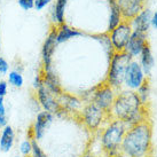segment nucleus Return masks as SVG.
Returning <instances> with one entry per match:
<instances>
[{"label":"nucleus","instance_id":"nucleus-1","mask_svg":"<svg viewBox=\"0 0 157 157\" xmlns=\"http://www.w3.org/2000/svg\"><path fill=\"white\" fill-rule=\"evenodd\" d=\"M151 125L144 119L128 127L122 142V154L127 157H147L151 150Z\"/></svg>","mask_w":157,"mask_h":157},{"label":"nucleus","instance_id":"nucleus-2","mask_svg":"<svg viewBox=\"0 0 157 157\" xmlns=\"http://www.w3.org/2000/svg\"><path fill=\"white\" fill-rule=\"evenodd\" d=\"M111 113L115 119H118L131 127L144 121V103L134 91H123L116 95Z\"/></svg>","mask_w":157,"mask_h":157},{"label":"nucleus","instance_id":"nucleus-3","mask_svg":"<svg viewBox=\"0 0 157 157\" xmlns=\"http://www.w3.org/2000/svg\"><path fill=\"white\" fill-rule=\"evenodd\" d=\"M127 131L126 124L115 119L105 127L101 134V146L109 157L122 154V142Z\"/></svg>","mask_w":157,"mask_h":157},{"label":"nucleus","instance_id":"nucleus-4","mask_svg":"<svg viewBox=\"0 0 157 157\" xmlns=\"http://www.w3.org/2000/svg\"><path fill=\"white\" fill-rule=\"evenodd\" d=\"M133 60V57L130 56L127 53H113L110 61L109 72L107 77V84L110 85L113 88H119L124 84L125 72L130 62Z\"/></svg>","mask_w":157,"mask_h":157},{"label":"nucleus","instance_id":"nucleus-5","mask_svg":"<svg viewBox=\"0 0 157 157\" xmlns=\"http://www.w3.org/2000/svg\"><path fill=\"white\" fill-rule=\"evenodd\" d=\"M132 32H133V29H132L130 21H123L113 31H110L109 40L111 43V46L113 47L115 53L124 52Z\"/></svg>","mask_w":157,"mask_h":157},{"label":"nucleus","instance_id":"nucleus-6","mask_svg":"<svg viewBox=\"0 0 157 157\" xmlns=\"http://www.w3.org/2000/svg\"><path fill=\"white\" fill-rule=\"evenodd\" d=\"M105 113H105L100 107H98L94 102L91 101L84 107L82 111V121L88 130L96 131L105 121Z\"/></svg>","mask_w":157,"mask_h":157},{"label":"nucleus","instance_id":"nucleus-7","mask_svg":"<svg viewBox=\"0 0 157 157\" xmlns=\"http://www.w3.org/2000/svg\"><path fill=\"white\" fill-rule=\"evenodd\" d=\"M36 93H37V98L40 105L44 108L45 111H48L53 115H60L61 113H63L57 96L49 91L44 85V83H41L36 88Z\"/></svg>","mask_w":157,"mask_h":157},{"label":"nucleus","instance_id":"nucleus-8","mask_svg":"<svg viewBox=\"0 0 157 157\" xmlns=\"http://www.w3.org/2000/svg\"><path fill=\"white\" fill-rule=\"evenodd\" d=\"M146 83V75L140 66V63L135 60H132L127 67L124 78V85L130 91H138Z\"/></svg>","mask_w":157,"mask_h":157},{"label":"nucleus","instance_id":"nucleus-9","mask_svg":"<svg viewBox=\"0 0 157 157\" xmlns=\"http://www.w3.org/2000/svg\"><path fill=\"white\" fill-rule=\"evenodd\" d=\"M115 99H116L115 88H113L107 83L99 86L92 94V102H94L98 107H100L105 113L111 111Z\"/></svg>","mask_w":157,"mask_h":157},{"label":"nucleus","instance_id":"nucleus-10","mask_svg":"<svg viewBox=\"0 0 157 157\" xmlns=\"http://www.w3.org/2000/svg\"><path fill=\"white\" fill-rule=\"evenodd\" d=\"M54 115L48 111H40L37 117H36L33 125L31 126L30 131H29V136L32 138L36 141H40L46 134V131L52 124Z\"/></svg>","mask_w":157,"mask_h":157},{"label":"nucleus","instance_id":"nucleus-11","mask_svg":"<svg viewBox=\"0 0 157 157\" xmlns=\"http://www.w3.org/2000/svg\"><path fill=\"white\" fill-rule=\"evenodd\" d=\"M56 33H57V28L53 26L51 31L48 32L47 37L44 41L43 48H41V60H43V67H51L52 66V60H53V54L55 52L57 41H56Z\"/></svg>","mask_w":157,"mask_h":157},{"label":"nucleus","instance_id":"nucleus-12","mask_svg":"<svg viewBox=\"0 0 157 157\" xmlns=\"http://www.w3.org/2000/svg\"><path fill=\"white\" fill-rule=\"evenodd\" d=\"M124 21H131L144 9V0H116Z\"/></svg>","mask_w":157,"mask_h":157},{"label":"nucleus","instance_id":"nucleus-13","mask_svg":"<svg viewBox=\"0 0 157 157\" xmlns=\"http://www.w3.org/2000/svg\"><path fill=\"white\" fill-rule=\"evenodd\" d=\"M147 44H148L147 33L139 32V31H133L131 37H130V39L127 41L126 46H125L124 52L127 53L130 56L134 59V57L140 56L142 49H144V46Z\"/></svg>","mask_w":157,"mask_h":157},{"label":"nucleus","instance_id":"nucleus-14","mask_svg":"<svg viewBox=\"0 0 157 157\" xmlns=\"http://www.w3.org/2000/svg\"><path fill=\"white\" fill-rule=\"evenodd\" d=\"M41 77H43V83L49 91L54 93L56 96H59L61 94L62 88L61 84H60V79L57 77V75L55 74V71L53 69V67H46L43 69L41 72Z\"/></svg>","mask_w":157,"mask_h":157},{"label":"nucleus","instance_id":"nucleus-15","mask_svg":"<svg viewBox=\"0 0 157 157\" xmlns=\"http://www.w3.org/2000/svg\"><path fill=\"white\" fill-rule=\"evenodd\" d=\"M151 16H153V13L148 8H144L142 12H140L133 20L130 21L133 31L147 33L151 26Z\"/></svg>","mask_w":157,"mask_h":157},{"label":"nucleus","instance_id":"nucleus-16","mask_svg":"<svg viewBox=\"0 0 157 157\" xmlns=\"http://www.w3.org/2000/svg\"><path fill=\"white\" fill-rule=\"evenodd\" d=\"M15 144V131L10 125H6L1 128L0 133V151L8 153L12 150Z\"/></svg>","mask_w":157,"mask_h":157},{"label":"nucleus","instance_id":"nucleus-17","mask_svg":"<svg viewBox=\"0 0 157 157\" xmlns=\"http://www.w3.org/2000/svg\"><path fill=\"white\" fill-rule=\"evenodd\" d=\"M84 33L82 31L77 30L75 28H71L70 25H68L67 23H63L61 25L57 26V33H56V41L57 44H62L66 43L68 40L76 38V37H80Z\"/></svg>","mask_w":157,"mask_h":157},{"label":"nucleus","instance_id":"nucleus-18","mask_svg":"<svg viewBox=\"0 0 157 157\" xmlns=\"http://www.w3.org/2000/svg\"><path fill=\"white\" fill-rule=\"evenodd\" d=\"M140 66L144 70L146 77L151 74V70L154 69L155 66V59H154L153 52L151 48L149 46V44H147L144 46V48L142 49V52L140 54Z\"/></svg>","mask_w":157,"mask_h":157},{"label":"nucleus","instance_id":"nucleus-19","mask_svg":"<svg viewBox=\"0 0 157 157\" xmlns=\"http://www.w3.org/2000/svg\"><path fill=\"white\" fill-rule=\"evenodd\" d=\"M57 99H59V102L61 105L63 113L64 111H67V113L75 111V110L78 109L80 105H82L79 99H77L76 96L71 95V94H68L66 92H62L61 94L57 96Z\"/></svg>","mask_w":157,"mask_h":157},{"label":"nucleus","instance_id":"nucleus-20","mask_svg":"<svg viewBox=\"0 0 157 157\" xmlns=\"http://www.w3.org/2000/svg\"><path fill=\"white\" fill-rule=\"evenodd\" d=\"M110 4V15L109 20H108V32L113 31L117 25L124 21L121 13V9L118 7L117 1L116 0H109Z\"/></svg>","mask_w":157,"mask_h":157},{"label":"nucleus","instance_id":"nucleus-21","mask_svg":"<svg viewBox=\"0 0 157 157\" xmlns=\"http://www.w3.org/2000/svg\"><path fill=\"white\" fill-rule=\"evenodd\" d=\"M68 0H56L54 10H53V18L54 22H56L59 25L64 23V14H66V7Z\"/></svg>","mask_w":157,"mask_h":157},{"label":"nucleus","instance_id":"nucleus-22","mask_svg":"<svg viewBox=\"0 0 157 157\" xmlns=\"http://www.w3.org/2000/svg\"><path fill=\"white\" fill-rule=\"evenodd\" d=\"M7 83L10 86H13V87L21 88L23 86V84H24V78H23L22 74L20 71H17V70H12V71H9L8 74V80H7Z\"/></svg>","mask_w":157,"mask_h":157},{"label":"nucleus","instance_id":"nucleus-23","mask_svg":"<svg viewBox=\"0 0 157 157\" xmlns=\"http://www.w3.org/2000/svg\"><path fill=\"white\" fill-rule=\"evenodd\" d=\"M20 153L22 157H30L31 151H32V138L28 135V138L21 141L20 144Z\"/></svg>","mask_w":157,"mask_h":157},{"label":"nucleus","instance_id":"nucleus-24","mask_svg":"<svg viewBox=\"0 0 157 157\" xmlns=\"http://www.w3.org/2000/svg\"><path fill=\"white\" fill-rule=\"evenodd\" d=\"M8 125V118H7V109L4 102V98H0V130Z\"/></svg>","mask_w":157,"mask_h":157},{"label":"nucleus","instance_id":"nucleus-25","mask_svg":"<svg viewBox=\"0 0 157 157\" xmlns=\"http://www.w3.org/2000/svg\"><path fill=\"white\" fill-rule=\"evenodd\" d=\"M30 157H48L44 153V150L40 148L38 141H36L33 139H32V151H31Z\"/></svg>","mask_w":157,"mask_h":157},{"label":"nucleus","instance_id":"nucleus-26","mask_svg":"<svg viewBox=\"0 0 157 157\" xmlns=\"http://www.w3.org/2000/svg\"><path fill=\"white\" fill-rule=\"evenodd\" d=\"M9 70V63L7 62L6 59L0 56V77H4L5 75L8 74Z\"/></svg>","mask_w":157,"mask_h":157},{"label":"nucleus","instance_id":"nucleus-27","mask_svg":"<svg viewBox=\"0 0 157 157\" xmlns=\"http://www.w3.org/2000/svg\"><path fill=\"white\" fill-rule=\"evenodd\" d=\"M20 7L24 10H30L35 8V0H17Z\"/></svg>","mask_w":157,"mask_h":157},{"label":"nucleus","instance_id":"nucleus-28","mask_svg":"<svg viewBox=\"0 0 157 157\" xmlns=\"http://www.w3.org/2000/svg\"><path fill=\"white\" fill-rule=\"evenodd\" d=\"M52 0H35V8L37 10H41L47 6Z\"/></svg>","mask_w":157,"mask_h":157},{"label":"nucleus","instance_id":"nucleus-29","mask_svg":"<svg viewBox=\"0 0 157 157\" xmlns=\"http://www.w3.org/2000/svg\"><path fill=\"white\" fill-rule=\"evenodd\" d=\"M8 92V83L6 80H0V98H5Z\"/></svg>","mask_w":157,"mask_h":157},{"label":"nucleus","instance_id":"nucleus-30","mask_svg":"<svg viewBox=\"0 0 157 157\" xmlns=\"http://www.w3.org/2000/svg\"><path fill=\"white\" fill-rule=\"evenodd\" d=\"M151 26L155 30H157V9L154 12L153 16H151Z\"/></svg>","mask_w":157,"mask_h":157},{"label":"nucleus","instance_id":"nucleus-31","mask_svg":"<svg viewBox=\"0 0 157 157\" xmlns=\"http://www.w3.org/2000/svg\"><path fill=\"white\" fill-rule=\"evenodd\" d=\"M115 157H127V156L124 155V154H119V155H117V156H115Z\"/></svg>","mask_w":157,"mask_h":157},{"label":"nucleus","instance_id":"nucleus-32","mask_svg":"<svg viewBox=\"0 0 157 157\" xmlns=\"http://www.w3.org/2000/svg\"><path fill=\"white\" fill-rule=\"evenodd\" d=\"M154 157H157V154H156V155H155V156H154Z\"/></svg>","mask_w":157,"mask_h":157}]
</instances>
